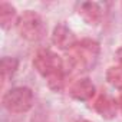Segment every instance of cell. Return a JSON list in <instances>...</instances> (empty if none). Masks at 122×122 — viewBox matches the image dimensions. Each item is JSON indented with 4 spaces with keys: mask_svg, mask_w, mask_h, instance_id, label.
<instances>
[{
    "mask_svg": "<svg viewBox=\"0 0 122 122\" xmlns=\"http://www.w3.org/2000/svg\"><path fill=\"white\" fill-rule=\"evenodd\" d=\"M33 66L37 71L39 75H42L47 86L55 91L60 92L65 85V63L63 59L60 57L56 52L50 49H40L35 55Z\"/></svg>",
    "mask_w": 122,
    "mask_h": 122,
    "instance_id": "1",
    "label": "cell"
},
{
    "mask_svg": "<svg viewBox=\"0 0 122 122\" xmlns=\"http://www.w3.org/2000/svg\"><path fill=\"white\" fill-rule=\"evenodd\" d=\"M101 52V46L93 39H82L78 40L76 45L68 52L66 59H63L65 63V73L66 69L75 72L91 71L95 65Z\"/></svg>",
    "mask_w": 122,
    "mask_h": 122,
    "instance_id": "2",
    "label": "cell"
},
{
    "mask_svg": "<svg viewBox=\"0 0 122 122\" xmlns=\"http://www.w3.org/2000/svg\"><path fill=\"white\" fill-rule=\"evenodd\" d=\"M2 103L3 108L10 113H26L33 108L35 95L27 86H16L3 95Z\"/></svg>",
    "mask_w": 122,
    "mask_h": 122,
    "instance_id": "3",
    "label": "cell"
},
{
    "mask_svg": "<svg viewBox=\"0 0 122 122\" xmlns=\"http://www.w3.org/2000/svg\"><path fill=\"white\" fill-rule=\"evenodd\" d=\"M19 35L27 42H37L46 33V25L39 13L33 10H25L16 23Z\"/></svg>",
    "mask_w": 122,
    "mask_h": 122,
    "instance_id": "4",
    "label": "cell"
},
{
    "mask_svg": "<svg viewBox=\"0 0 122 122\" xmlns=\"http://www.w3.org/2000/svg\"><path fill=\"white\" fill-rule=\"evenodd\" d=\"M76 42H78V39L68 25H65L62 22V23H57L55 26V29L52 32V43L57 49L69 52L76 45Z\"/></svg>",
    "mask_w": 122,
    "mask_h": 122,
    "instance_id": "5",
    "label": "cell"
},
{
    "mask_svg": "<svg viewBox=\"0 0 122 122\" xmlns=\"http://www.w3.org/2000/svg\"><path fill=\"white\" fill-rule=\"evenodd\" d=\"M95 85L89 78H81L76 79L71 86H69V95L75 101L79 102H88L95 96Z\"/></svg>",
    "mask_w": 122,
    "mask_h": 122,
    "instance_id": "6",
    "label": "cell"
},
{
    "mask_svg": "<svg viewBox=\"0 0 122 122\" xmlns=\"http://www.w3.org/2000/svg\"><path fill=\"white\" fill-rule=\"evenodd\" d=\"M79 16L83 19V22L89 26H96L102 22L103 10L102 6L96 2H83L78 7Z\"/></svg>",
    "mask_w": 122,
    "mask_h": 122,
    "instance_id": "7",
    "label": "cell"
},
{
    "mask_svg": "<svg viewBox=\"0 0 122 122\" xmlns=\"http://www.w3.org/2000/svg\"><path fill=\"white\" fill-rule=\"evenodd\" d=\"M93 109L105 119H113L119 111L116 99L106 93H101L99 96H96V99L93 101Z\"/></svg>",
    "mask_w": 122,
    "mask_h": 122,
    "instance_id": "8",
    "label": "cell"
},
{
    "mask_svg": "<svg viewBox=\"0 0 122 122\" xmlns=\"http://www.w3.org/2000/svg\"><path fill=\"white\" fill-rule=\"evenodd\" d=\"M17 12L16 7L7 2H2L0 3V26L3 30H9L13 25L17 23Z\"/></svg>",
    "mask_w": 122,
    "mask_h": 122,
    "instance_id": "9",
    "label": "cell"
},
{
    "mask_svg": "<svg viewBox=\"0 0 122 122\" xmlns=\"http://www.w3.org/2000/svg\"><path fill=\"white\" fill-rule=\"evenodd\" d=\"M19 68V60L12 56H5L0 62V72H2V79L6 82L9 78H12Z\"/></svg>",
    "mask_w": 122,
    "mask_h": 122,
    "instance_id": "10",
    "label": "cell"
},
{
    "mask_svg": "<svg viewBox=\"0 0 122 122\" xmlns=\"http://www.w3.org/2000/svg\"><path fill=\"white\" fill-rule=\"evenodd\" d=\"M106 81L111 86L116 88L118 91H122V66L115 65L108 68L106 71Z\"/></svg>",
    "mask_w": 122,
    "mask_h": 122,
    "instance_id": "11",
    "label": "cell"
},
{
    "mask_svg": "<svg viewBox=\"0 0 122 122\" xmlns=\"http://www.w3.org/2000/svg\"><path fill=\"white\" fill-rule=\"evenodd\" d=\"M116 60H118V65L122 66V46L116 50Z\"/></svg>",
    "mask_w": 122,
    "mask_h": 122,
    "instance_id": "12",
    "label": "cell"
},
{
    "mask_svg": "<svg viewBox=\"0 0 122 122\" xmlns=\"http://www.w3.org/2000/svg\"><path fill=\"white\" fill-rule=\"evenodd\" d=\"M116 102H118L119 112H122V91H119V95H118V98H116Z\"/></svg>",
    "mask_w": 122,
    "mask_h": 122,
    "instance_id": "13",
    "label": "cell"
},
{
    "mask_svg": "<svg viewBox=\"0 0 122 122\" xmlns=\"http://www.w3.org/2000/svg\"><path fill=\"white\" fill-rule=\"evenodd\" d=\"M75 122H92V121H88V119H78V121H75Z\"/></svg>",
    "mask_w": 122,
    "mask_h": 122,
    "instance_id": "14",
    "label": "cell"
}]
</instances>
